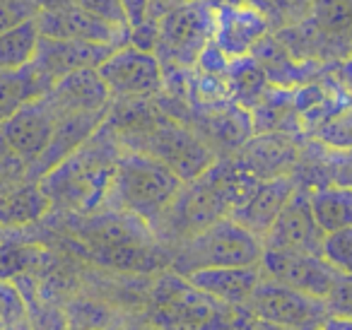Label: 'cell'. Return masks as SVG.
<instances>
[{
  "mask_svg": "<svg viewBox=\"0 0 352 330\" xmlns=\"http://www.w3.org/2000/svg\"><path fill=\"white\" fill-rule=\"evenodd\" d=\"M41 32L34 20H25L0 34V68H22L30 65L39 49Z\"/></svg>",
  "mask_w": 352,
  "mask_h": 330,
  "instance_id": "cell-25",
  "label": "cell"
},
{
  "mask_svg": "<svg viewBox=\"0 0 352 330\" xmlns=\"http://www.w3.org/2000/svg\"><path fill=\"white\" fill-rule=\"evenodd\" d=\"M326 234L316 224L309 205V188L297 186L292 198L280 210L273 227L263 234V251H299L321 253V243Z\"/></svg>",
  "mask_w": 352,
  "mask_h": 330,
  "instance_id": "cell-12",
  "label": "cell"
},
{
  "mask_svg": "<svg viewBox=\"0 0 352 330\" xmlns=\"http://www.w3.org/2000/svg\"><path fill=\"white\" fill-rule=\"evenodd\" d=\"M321 256L338 275H352V227L323 236Z\"/></svg>",
  "mask_w": 352,
  "mask_h": 330,
  "instance_id": "cell-26",
  "label": "cell"
},
{
  "mask_svg": "<svg viewBox=\"0 0 352 330\" xmlns=\"http://www.w3.org/2000/svg\"><path fill=\"white\" fill-rule=\"evenodd\" d=\"M49 107L56 111V116L80 111H107L109 109V89L104 80L99 78L97 68L75 70V73L60 78L49 92L44 94Z\"/></svg>",
  "mask_w": 352,
  "mask_h": 330,
  "instance_id": "cell-18",
  "label": "cell"
},
{
  "mask_svg": "<svg viewBox=\"0 0 352 330\" xmlns=\"http://www.w3.org/2000/svg\"><path fill=\"white\" fill-rule=\"evenodd\" d=\"M39 12L36 0H0V34L25 20H34Z\"/></svg>",
  "mask_w": 352,
  "mask_h": 330,
  "instance_id": "cell-29",
  "label": "cell"
},
{
  "mask_svg": "<svg viewBox=\"0 0 352 330\" xmlns=\"http://www.w3.org/2000/svg\"><path fill=\"white\" fill-rule=\"evenodd\" d=\"M6 229L8 227H3V224H0V243H3V239H6Z\"/></svg>",
  "mask_w": 352,
  "mask_h": 330,
  "instance_id": "cell-36",
  "label": "cell"
},
{
  "mask_svg": "<svg viewBox=\"0 0 352 330\" xmlns=\"http://www.w3.org/2000/svg\"><path fill=\"white\" fill-rule=\"evenodd\" d=\"M311 25L347 58L352 56V0H311Z\"/></svg>",
  "mask_w": 352,
  "mask_h": 330,
  "instance_id": "cell-24",
  "label": "cell"
},
{
  "mask_svg": "<svg viewBox=\"0 0 352 330\" xmlns=\"http://www.w3.org/2000/svg\"><path fill=\"white\" fill-rule=\"evenodd\" d=\"M261 272L275 282L292 287L302 294L323 299L331 294L338 280V272L323 261L321 253H299V251H263L261 256Z\"/></svg>",
  "mask_w": 352,
  "mask_h": 330,
  "instance_id": "cell-10",
  "label": "cell"
},
{
  "mask_svg": "<svg viewBox=\"0 0 352 330\" xmlns=\"http://www.w3.org/2000/svg\"><path fill=\"white\" fill-rule=\"evenodd\" d=\"M36 25L44 36L54 39H73L85 44H104V46H126L131 41V32L118 30L109 22L99 20L97 15L87 12L85 8L73 6L56 12H39Z\"/></svg>",
  "mask_w": 352,
  "mask_h": 330,
  "instance_id": "cell-15",
  "label": "cell"
},
{
  "mask_svg": "<svg viewBox=\"0 0 352 330\" xmlns=\"http://www.w3.org/2000/svg\"><path fill=\"white\" fill-rule=\"evenodd\" d=\"M54 85V80L41 73L34 63L12 70L0 68V123L10 118L25 104L41 99Z\"/></svg>",
  "mask_w": 352,
  "mask_h": 330,
  "instance_id": "cell-20",
  "label": "cell"
},
{
  "mask_svg": "<svg viewBox=\"0 0 352 330\" xmlns=\"http://www.w3.org/2000/svg\"><path fill=\"white\" fill-rule=\"evenodd\" d=\"M256 181L258 179L236 164L234 157H220L198 179L186 181L169 208L157 217L152 224L157 241L179 246L217 219L230 217Z\"/></svg>",
  "mask_w": 352,
  "mask_h": 330,
  "instance_id": "cell-1",
  "label": "cell"
},
{
  "mask_svg": "<svg viewBox=\"0 0 352 330\" xmlns=\"http://www.w3.org/2000/svg\"><path fill=\"white\" fill-rule=\"evenodd\" d=\"M78 6L85 8L87 12H92V15H97L99 20L118 27V30L131 32V25H128V20H126L121 0H78Z\"/></svg>",
  "mask_w": 352,
  "mask_h": 330,
  "instance_id": "cell-30",
  "label": "cell"
},
{
  "mask_svg": "<svg viewBox=\"0 0 352 330\" xmlns=\"http://www.w3.org/2000/svg\"><path fill=\"white\" fill-rule=\"evenodd\" d=\"M193 287L206 294L215 296L217 301L234 309H246L251 294L263 280L261 265H239V267H203L184 275Z\"/></svg>",
  "mask_w": 352,
  "mask_h": 330,
  "instance_id": "cell-19",
  "label": "cell"
},
{
  "mask_svg": "<svg viewBox=\"0 0 352 330\" xmlns=\"http://www.w3.org/2000/svg\"><path fill=\"white\" fill-rule=\"evenodd\" d=\"M311 330H352V318H347V316L328 314L326 318H323L321 323H318L316 328H311Z\"/></svg>",
  "mask_w": 352,
  "mask_h": 330,
  "instance_id": "cell-33",
  "label": "cell"
},
{
  "mask_svg": "<svg viewBox=\"0 0 352 330\" xmlns=\"http://www.w3.org/2000/svg\"><path fill=\"white\" fill-rule=\"evenodd\" d=\"M111 99H155L164 89V68L152 51L118 46L97 68Z\"/></svg>",
  "mask_w": 352,
  "mask_h": 330,
  "instance_id": "cell-9",
  "label": "cell"
},
{
  "mask_svg": "<svg viewBox=\"0 0 352 330\" xmlns=\"http://www.w3.org/2000/svg\"><path fill=\"white\" fill-rule=\"evenodd\" d=\"M263 256V241L234 222L232 217H222L182 241L171 251V267L179 275H188L203 267H239L258 265Z\"/></svg>",
  "mask_w": 352,
  "mask_h": 330,
  "instance_id": "cell-5",
  "label": "cell"
},
{
  "mask_svg": "<svg viewBox=\"0 0 352 330\" xmlns=\"http://www.w3.org/2000/svg\"><path fill=\"white\" fill-rule=\"evenodd\" d=\"M225 82H227V94H230L232 102L249 109V111L273 87V82L268 80L265 70L261 68V63L254 56L230 60L225 70Z\"/></svg>",
  "mask_w": 352,
  "mask_h": 330,
  "instance_id": "cell-23",
  "label": "cell"
},
{
  "mask_svg": "<svg viewBox=\"0 0 352 330\" xmlns=\"http://www.w3.org/2000/svg\"><path fill=\"white\" fill-rule=\"evenodd\" d=\"M182 186L184 181L160 160L123 147L116 160L107 203L113 210H123L145 219L152 227L182 190Z\"/></svg>",
  "mask_w": 352,
  "mask_h": 330,
  "instance_id": "cell-3",
  "label": "cell"
},
{
  "mask_svg": "<svg viewBox=\"0 0 352 330\" xmlns=\"http://www.w3.org/2000/svg\"><path fill=\"white\" fill-rule=\"evenodd\" d=\"M328 314L352 318V275H338L331 294L326 296Z\"/></svg>",
  "mask_w": 352,
  "mask_h": 330,
  "instance_id": "cell-31",
  "label": "cell"
},
{
  "mask_svg": "<svg viewBox=\"0 0 352 330\" xmlns=\"http://www.w3.org/2000/svg\"><path fill=\"white\" fill-rule=\"evenodd\" d=\"M118 142L126 150L145 152V155L160 160L184 184L198 179L208 166H212L220 160L212 152V147L191 126L171 118L166 111L160 118H155L150 126L142 128V131L131 133L126 138H118Z\"/></svg>",
  "mask_w": 352,
  "mask_h": 330,
  "instance_id": "cell-6",
  "label": "cell"
},
{
  "mask_svg": "<svg viewBox=\"0 0 352 330\" xmlns=\"http://www.w3.org/2000/svg\"><path fill=\"white\" fill-rule=\"evenodd\" d=\"M51 208L49 195L39 181H22L0 198V224L3 227H25L41 219Z\"/></svg>",
  "mask_w": 352,
  "mask_h": 330,
  "instance_id": "cell-22",
  "label": "cell"
},
{
  "mask_svg": "<svg viewBox=\"0 0 352 330\" xmlns=\"http://www.w3.org/2000/svg\"><path fill=\"white\" fill-rule=\"evenodd\" d=\"M116 46H104V44H85V41L73 39H54V36H44L39 39V49L32 63L49 75L54 82L60 78L75 73V70L85 68H99L109 56L113 54Z\"/></svg>",
  "mask_w": 352,
  "mask_h": 330,
  "instance_id": "cell-17",
  "label": "cell"
},
{
  "mask_svg": "<svg viewBox=\"0 0 352 330\" xmlns=\"http://www.w3.org/2000/svg\"><path fill=\"white\" fill-rule=\"evenodd\" d=\"M215 36V0H186L157 22L155 56L164 73L193 70Z\"/></svg>",
  "mask_w": 352,
  "mask_h": 330,
  "instance_id": "cell-7",
  "label": "cell"
},
{
  "mask_svg": "<svg viewBox=\"0 0 352 330\" xmlns=\"http://www.w3.org/2000/svg\"><path fill=\"white\" fill-rule=\"evenodd\" d=\"M270 22L251 3L241 0H215V36L212 44L227 60L251 56L254 46L268 34Z\"/></svg>",
  "mask_w": 352,
  "mask_h": 330,
  "instance_id": "cell-11",
  "label": "cell"
},
{
  "mask_svg": "<svg viewBox=\"0 0 352 330\" xmlns=\"http://www.w3.org/2000/svg\"><path fill=\"white\" fill-rule=\"evenodd\" d=\"M326 176L328 184H340L352 188V147L326 145Z\"/></svg>",
  "mask_w": 352,
  "mask_h": 330,
  "instance_id": "cell-28",
  "label": "cell"
},
{
  "mask_svg": "<svg viewBox=\"0 0 352 330\" xmlns=\"http://www.w3.org/2000/svg\"><path fill=\"white\" fill-rule=\"evenodd\" d=\"M299 152H302V145L292 133H254L236 150L234 162L254 179H275V176L294 174Z\"/></svg>",
  "mask_w": 352,
  "mask_h": 330,
  "instance_id": "cell-14",
  "label": "cell"
},
{
  "mask_svg": "<svg viewBox=\"0 0 352 330\" xmlns=\"http://www.w3.org/2000/svg\"><path fill=\"white\" fill-rule=\"evenodd\" d=\"M30 174V164L22 157H17L15 152L8 147V142L0 138V198L12 190L17 184L27 181Z\"/></svg>",
  "mask_w": 352,
  "mask_h": 330,
  "instance_id": "cell-27",
  "label": "cell"
},
{
  "mask_svg": "<svg viewBox=\"0 0 352 330\" xmlns=\"http://www.w3.org/2000/svg\"><path fill=\"white\" fill-rule=\"evenodd\" d=\"M239 311L201 292L179 272H171L157 280L147 320L155 330H232Z\"/></svg>",
  "mask_w": 352,
  "mask_h": 330,
  "instance_id": "cell-4",
  "label": "cell"
},
{
  "mask_svg": "<svg viewBox=\"0 0 352 330\" xmlns=\"http://www.w3.org/2000/svg\"><path fill=\"white\" fill-rule=\"evenodd\" d=\"M56 121H58L56 111L41 97L25 104L10 118L0 123V138L8 142V147L17 157H22L32 166L49 147L56 131Z\"/></svg>",
  "mask_w": 352,
  "mask_h": 330,
  "instance_id": "cell-13",
  "label": "cell"
},
{
  "mask_svg": "<svg viewBox=\"0 0 352 330\" xmlns=\"http://www.w3.org/2000/svg\"><path fill=\"white\" fill-rule=\"evenodd\" d=\"M244 311L283 330H311L328 316L323 299L302 294L270 277L258 282Z\"/></svg>",
  "mask_w": 352,
  "mask_h": 330,
  "instance_id": "cell-8",
  "label": "cell"
},
{
  "mask_svg": "<svg viewBox=\"0 0 352 330\" xmlns=\"http://www.w3.org/2000/svg\"><path fill=\"white\" fill-rule=\"evenodd\" d=\"M123 12H126V20L131 25V30H135L138 25L145 22V12H147V0H121Z\"/></svg>",
  "mask_w": 352,
  "mask_h": 330,
  "instance_id": "cell-32",
  "label": "cell"
},
{
  "mask_svg": "<svg viewBox=\"0 0 352 330\" xmlns=\"http://www.w3.org/2000/svg\"><path fill=\"white\" fill-rule=\"evenodd\" d=\"M41 12H56V10H65V8L78 6V0H36Z\"/></svg>",
  "mask_w": 352,
  "mask_h": 330,
  "instance_id": "cell-34",
  "label": "cell"
},
{
  "mask_svg": "<svg viewBox=\"0 0 352 330\" xmlns=\"http://www.w3.org/2000/svg\"><path fill=\"white\" fill-rule=\"evenodd\" d=\"M121 150L116 133L102 123V128L80 150L39 179L51 205H63L75 212H92L107 200Z\"/></svg>",
  "mask_w": 352,
  "mask_h": 330,
  "instance_id": "cell-2",
  "label": "cell"
},
{
  "mask_svg": "<svg viewBox=\"0 0 352 330\" xmlns=\"http://www.w3.org/2000/svg\"><path fill=\"white\" fill-rule=\"evenodd\" d=\"M309 205L323 234L352 227V188L340 184H321L309 188Z\"/></svg>",
  "mask_w": 352,
  "mask_h": 330,
  "instance_id": "cell-21",
  "label": "cell"
},
{
  "mask_svg": "<svg viewBox=\"0 0 352 330\" xmlns=\"http://www.w3.org/2000/svg\"><path fill=\"white\" fill-rule=\"evenodd\" d=\"M297 190L294 176H275V179H258L244 200L232 210L230 217L263 239V234L273 227L280 210L285 208L292 193Z\"/></svg>",
  "mask_w": 352,
  "mask_h": 330,
  "instance_id": "cell-16",
  "label": "cell"
},
{
  "mask_svg": "<svg viewBox=\"0 0 352 330\" xmlns=\"http://www.w3.org/2000/svg\"><path fill=\"white\" fill-rule=\"evenodd\" d=\"M340 75L347 80V85L352 87V56L347 60H342V70H340Z\"/></svg>",
  "mask_w": 352,
  "mask_h": 330,
  "instance_id": "cell-35",
  "label": "cell"
}]
</instances>
